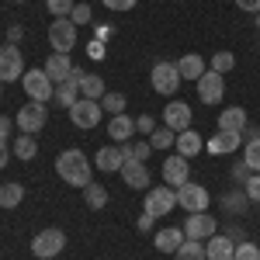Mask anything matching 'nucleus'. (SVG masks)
<instances>
[{
	"label": "nucleus",
	"instance_id": "1",
	"mask_svg": "<svg viewBox=\"0 0 260 260\" xmlns=\"http://www.w3.org/2000/svg\"><path fill=\"white\" fill-rule=\"evenodd\" d=\"M56 174H59L70 187H87L90 184V160L83 156V149H62L59 156H56Z\"/></svg>",
	"mask_w": 260,
	"mask_h": 260
},
{
	"label": "nucleus",
	"instance_id": "2",
	"mask_svg": "<svg viewBox=\"0 0 260 260\" xmlns=\"http://www.w3.org/2000/svg\"><path fill=\"white\" fill-rule=\"evenodd\" d=\"M180 70H177V62H156L153 70H149V83H153V90L156 94H163V98H174L180 90Z\"/></svg>",
	"mask_w": 260,
	"mask_h": 260
},
{
	"label": "nucleus",
	"instance_id": "3",
	"mask_svg": "<svg viewBox=\"0 0 260 260\" xmlns=\"http://www.w3.org/2000/svg\"><path fill=\"white\" fill-rule=\"evenodd\" d=\"M21 87H24V94L28 101H42V104H49L52 94H56V83L49 80V73L45 70H24V77H21Z\"/></svg>",
	"mask_w": 260,
	"mask_h": 260
},
{
	"label": "nucleus",
	"instance_id": "4",
	"mask_svg": "<svg viewBox=\"0 0 260 260\" xmlns=\"http://www.w3.org/2000/svg\"><path fill=\"white\" fill-rule=\"evenodd\" d=\"M62 250H66V233L56 229V225H52V229H42L39 236L31 240V253L39 260H56Z\"/></svg>",
	"mask_w": 260,
	"mask_h": 260
},
{
	"label": "nucleus",
	"instance_id": "5",
	"mask_svg": "<svg viewBox=\"0 0 260 260\" xmlns=\"http://www.w3.org/2000/svg\"><path fill=\"white\" fill-rule=\"evenodd\" d=\"M208 187L205 184H194V180H187V184H180L177 187V205L187 212V215H198V212H208Z\"/></svg>",
	"mask_w": 260,
	"mask_h": 260
},
{
	"label": "nucleus",
	"instance_id": "6",
	"mask_svg": "<svg viewBox=\"0 0 260 260\" xmlns=\"http://www.w3.org/2000/svg\"><path fill=\"white\" fill-rule=\"evenodd\" d=\"M45 121H49V104H42V101H28V104L18 111L14 125H18L21 132H28V136H39L42 128H45Z\"/></svg>",
	"mask_w": 260,
	"mask_h": 260
},
{
	"label": "nucleus",
	"instance_id": "7",
	"mask_svg": "<svg viewBox=\"0 0 260 260\" xmlns=\"http://www.w3.org/2000/svg\"><path fill=\"white\" fill-rule=\"evenodd\" d=\"M101 115H104L101 101H90V98H80L73 108H70V121H73L77 128H83V132L98 128V125H101Z\"/></svg>",
	"mask_w": 260,
	"mask_h": 260
},
{
	"label": "nucleus",
	"instance_id": "8",
	"mask_svg": "<svg viewBox=\"0 0 260 260\" xmlns=\"http://www.w3.org/2000/svg\"><path fill=\"white\" fill-rule=\"evenodd\" d=\"M174 205H177V191L163 184V187H149V191H146L142 212H149L153 219H160V215H170V212H174Z\"/></svg>",
	"mask_w": 260,
	"mask_h": 260
},
{
	"label": "nucleus",
	"instance_id": "9",
	"mask_svg": "<svg viewBox=\"0 0 260 260\" xmlns=\"http://www.w3.org/2000/svg\"><path fill=\"white\" fill-rule=\"evenodd\" d=\"M49 45H52V52H66L70 56V49L77 45V24L70 18H56L49 24Z\"/></svg>",
	"mask_w": 260,
	"mask_h": 260
},
{
	"label": "nucleus",
	"instance_id": "10",
	"mask_svg": "<svg viewBox=\"0 0 260 260\" xmlns=\"http://www.w3.org/2000/svg\"><path fill=\"white\" fill-rule=\"evenodd\" d=\"M194 87H198V98L205 101V104H219V101L225 98V77L215 73V70H205L198 80H194Z\"/></svg>",
	"mask_w": 260,
	"mask_h": 260
},
{
	"label": "nucleus",
	"instance_id": "11",
	"mask_svg": "<svg viewBox=\"0 0 260 260\" xmlns=\"http://www.w3.org/2000/svg\"><path fill=\"white\" fill-rule=\"evenodd\" d=\"M24 77V56H21L18 45H4L0 49V80L4 83H14Z\"/></svg>",
	"mask_w": 260,
	"mask_h": 260
},
{
	"label": "nucleus",
	"instance_id": "12",
	"mask_svg": "<svg viewBox=\"0 0 260 260\" xmlns=\"http://www.w3.org/2000/svg\"><path fill=\"white\" fill-rule=\"evenodd\" d=\"M219 233V222H215V215H208V212H198V215H187V222H184V236L187 240H212Z\"/></svg>",
	"mask_w": 260,
	"mask_h": 260
},
{
	"label": "nucleus",
	"instance_id": "13",
	"mask_svg": "<svg viewBox=\"0 0 260 260\" xmlns=\"http://www.w3.org/2000/svg\"><path fill=\"white\" fill-rule=\"evenodd\" d=\"M187 180H191V160H187V156H167V160H163V184H167V187H174V191H177L180 184H187Z\"/></svg>",
	"mask_w": 260,
	"mask_h": 260
},
{
	"label": "nucleus",
	"instance_id": "14",
	"mask_svg": "<svg viewBox=\"0 0 260 260\" xmlns=\"http://www.w3.org/2000/svg\"><path fill=\"white\" fill-rule=\"evenodd\" d=\"M80 80H83V70H77V66H73V73H70L62 83H56V94H52V101H56L59 108H66V111H70V108L80 101Z\"/></svg>",
	"mask_w": 260,
	"mask_h": 260
},
{
	"label": "nucleus",
	"instance_id": "15",
	"mask_svg": "<svg viewBox=\"0 0 260 260\" xmlns=\"http://www.w3.org/2000/svg\"><path fill=\"white\" fill-rule=\"evenodd\" d=\"M191 118H194V111H191V104H184V101H170L167 108H163V125L167 128H174V132H184V128H191Z\"/></svg>",
	"mask_w": 260,
	"mask_h": 260
},
{
	"label": "nucleus",
	"instance_id": "16",
	"mask_svg": "<svg viewBox=\"0 0 260 260\" xmlns=\"http://www.w3.org/2000/svg\"><path fill=\"white\" fill-rule=\"evenodd\" d=\"M240 142H243V132H215L212 139L205 142V149L212 156H233L240 149Z\"/></svg>",
	"mask_w": 260,
	"mask_h": 260
},
{
	"label": "nucleus",
	"instance_id": "17",
	"mask_svg": "<svg viewBox=\"0 0 260 260\" xmlns=\"http://www.w3.org/2000/svg\"><path fill=\"white\" fill-rule=\"evenodd\" d=\"M121 180L128 184V187H136V191H149L153 187V177H149V167L146 163H125L121 167Z\"/></svg>",
	"mask_w": 260,
	"mask_h": 260
},
{
	"label": "nucleus",
	"instance_id": "18",
	"mask_svg": "<svg viewBox=\"0 0 260 260\" xmlns=\"http://www.w3.org/2000/svg\"><path fill=\"white\" fill-rule=\"evenodd\" d=\"M233 253H236V243H233V236H222V233H215L212 240H205V260H233Z\"/></svg>",
	"mask_w": 260,
	"mask_h": 260
},
{
	"label": "nucleus",
	"instance_id": "19",
	"mask_svg": "<svg viewBox=\"0 0 260 260\" xmlns=\"http://www.w3.org/2000/svg\"><path fill=\"white\" fill-rule=\"evenodd\" d=\"M184 240H187V236H184V229H177V225H167V229H160V233L153 236V246H156L160 253H177Z\"/></svg>",
	"mask_w": 260,
	"mask_h": 260
},
{
	"label": "nucleus",
	"instance_id": "20",
	"mask_svg": "<svg viewBox=\"0 0 260 260\" xmlns=\"http://www.w3.org/2000/svg\"><path fill=\"white\" fill-rule=\"evenodd\" d=\"M45 73H49V80L52 83H62L70 73H73V62H70V56L66 52H52L49 59H45V66H42Z\"/></svg>",
	"mask_w": 260,
	"mask_h": 260
},
{
	"label": "nucleus",
	"instance_id": "21",
	"mask_svg": "<svg viewBox=\"0 0 260 260\" xmlns=\"http://www.w3.org/2000/svg\"><path fill=\"white\" fill-rule=\"evenodd\" d=\"M108 136L115 139V146H118V142H132V136H136V118H128V115H111Z\"/></svg>",
	"mask_w": 260,
	"mask_h": 260
},
{
	"label": "nucleus",
	"instance_id": "22",
	"mask_svg": "<svg viewBox=\"0 0 260 260\" xmlns=\"http://www.w3.org/2000/svg\"><path fill=\"white\" fill-rule=\"evenodd\" d=\"M177 153L180 156H187V160H194L201 149H205V139H201V132H194V128H184V132H177Z\"/></svg>",
	"mask_w": 260,
	"mask_h": 260
},
{
	"label": "nucleus",
	"instance_id": "23",
	"mask_svg": "<svg viewBox=\"0 0 260 260\" xmlns=\"http://www.w3.org/2000/svg\"><path fill=\"white\" fill-rule=\"evenodd\" d=\"M94 167H98V170H104V174H118L121 167H125V160H121V149H118V146H104V149H98Z\"/></svg>",
	"mask_w": 260,
	"mask_h": 260
},
{
	"label": "nucleus",
	"instance_id": "24",
	"mask_svg": "<svg viewBox=\"0 0 260 260\" xmlns=\"http://www.w3.org/2000/svg\"><path fill=\"white\" fill-rule=\"evenodd\" d=\"M246 121H250V118H246L243 108H225V111L219 115V132H243Z\"/></svg>",
	"mask_w": 260,
	"mask_h": 260
},
{
	"label": "nucleus",
	"instance_id": "25",
	"mask_svg": "<svg viewBox=\"0 0 260 260\" xmlns=\"http://www.w3.org/2000/svg\"><path fill=\"white\" fill-rule=\"evenodd\" d=\"M11 153H14V160H35L39 156V142H35V136L21 132L14 139V146H11Z\"/></svg>",
	"mask_w": 260,
	"mask_h": 260
},
{
	"label": "nucleus",
	"instance_id": "26",
	"mask_svg": "<svg viewBox=\"0 0 260 260\" xmlns=\"http://www.w3.org/2000/svg\"><path fill=\"white\" fill-rule=\"evenodd\" d=\"M21 201H24V187H21L18 180L0 184V208H18Z\"/></svg>",
	"mask_w": 260,
	"mask_h": 260
},
{
	"label": "nucleus",
	"instance_id": "27",
	"mask_svg": "<svg viewBox=\"0 0 260 260\" xmlns=\"http://www.w3.org/2000/svg\"><path fill=\"white\" fill-rule=\"evenodd\" d=\"M104 94H108V87H104V77H94V73H83V80H80V98L101 101Z\"/></svg>",
	"mask_w": 260,
	"mask_h": 260
},
{
	"label": "nucleus",
	"instance_id": "28",
	"mask_svg": "<svg viewBox=\"0 0 260 260\" xmlns=\"http://www.w3.org/2000/svg\"><path fill=\"white\" fill-rule=\"evenodd\" d=\"M177 70L184 80H198L201 73H205V59L201 56H194V52H187L184 59H177Z\"/></svg>",
	"mask_w": 260,
	"mask_h": 260
},
{
	"label": "nucleus",
	"instance_id": "29",
	"mask_svg": "<svg viewBox=\"0 0 260 260\" xmlns=\"http://www.w3.org/2000/svg\"><path fill=\"white\" fill-rule=\"evenodd\" d=\"M83 201H87V208H94V212H98V208H104V205H108V187L90 180V184L83 187Z\"/></svg>",
	"mask_w": 260,
	"mask_h": 260
},
{
	"label": "nucleus",
	"instance_id": "30",
	"mask_svg": "<svg viewBox=\"0 0 260 260\" xmlns=\"http://www.w3.org/2000/svg\"><path fill=\"white\" fill-rule=\"evenodd\" d=\"M174 257L177 260H205V243L201 240H184Z\"/></svg>",
	"mask_w": 260,
	"mask_h": 260
},
{
	"label": "nucleus",
	"instance_id": "31",
	"mask_svg": "<svg viewBox=\"0 0 260 260\" xmlns=\"http://www.w3.org/2000/svg\"><path fill=\"white\" fill-rule=\"evenodd\" d=\"M125 94H115V90H108L104 98H101V108L108 111V115H125Z\"/></svg>",
	"mask_w": 260,
	"mask_h": 260
},
{
	"label": "nucleus",
	"instance_id": "32",
	"mask_svg": "<svg viewBox=\"0 0 260 260\" xmlns=\"http://www.w3.org/2000/svg\"><path fill=\"white\" fill-rule=\"evenodd\" d=\"M174 142H177V132H174V128H167V125L156 128V132L149 136V146H153V149H170Z\"/></svg>",
	"mask_w": 260,
	"mask_h": 260
},
{
	"label": "nucleus",
	"instance_id": "33",
	"mask_svg": "<svg viewBox=\"0 0 260 260\" xmlns=\"http://www.w3.org/2000/svg\"><path fill=\"white\" fill-rule=\"evenodd\" d=\"M243 160H246V167H250L253 174H260V136H257V139H246Z\"/></svg>",
	"mask_w": 260,
	"mask_h": 260
},
{
	"label": "nucleus",
	"instance_id": "34",
	"mask_svg": "<svg viewBox=\"0 0 260 260\" xmlns=\"http://www.w3.org/2000/svg\"><path fill=\"white\" fill-rule=\"evenodd\" d=\"M246 191H229V194H222V208L225 212H243L246 208Z\"/></svg>",
	"mask_w": 260,
	"mask_h": 260
},
{
	"label": "nucleus",
	"instance_id": "35",
	"mask_svg": "<svg viewBox=\"0 0 260 260\" xmlns=\"http://www.w3.org/2000/svg\"><path fill=\"white\" fill-rule=\"evenodd\" d=\"M233 66H236V56H233V52H215L208 70H215V73H222V77H225V73H229Z\"/></svg>",
	"mask_w": 260,
	"mask_h": 260
},
{
	"label": "nucleus",
	"instance_id": "36",
	"mask_svg": "<svg viewBox=\"0 0 260 260\" xmlns=\"http://www.w3.org/2000/svg\"><path fill=\"white\" fill-rule=\"evenodd\" d=\"M233 260H260V246L257 243H236V253H233Z\"/></svg>",
	"mask_w": 260,
	"mask_h": 260
},
{
	"label": "nucleus",
	"instance_id": "37",
	"mask_svg": "<svg viewBox=\"0 0 260 260\" xmlns=\"http://www.w3.org/2000/svg\"><path fill=\"white\" fill-rule=\"evenodd\" d=\"M73 7H77L73 0H49V14H52V18H70Z\"/></svg>",
	"mask_w": 260,
	"mask_h": 260
},
{
	"label": "nucleus",
	"instance_id": "38",
	"mask_svg": "<svg viewBox=\"0 0 260 260\" xmlns=\"http://www.w3.org/2000/svg\"><path fill=\"white\" fill-rule=\"evenodd\" d=\"M70 21L80 28V24H90V4H77L73 7V14H70Z\"/></svg>",
	"mask_w": 260,
	"mask_h": 260
},
{
	"label": "nucleus",
	"instance_id": "39",
	"mask_svg": "<svg viewBox=\"0 0 260 260\" xmlns=\"http://www.w3.org/2000/svg\"><path fill=\"white\" fill-rule=\"evenodd\" d=\"M243 191H246L250 201H260V174H250V180L243 184Z\"/></svg>",
	"mask_w": 260,
	"mask_h": 260
},
{
	"label": "nucleus",
	"instance_id": "40",
	"mask_svg": "<svg viewBox=\"0 0 260 260\" xmlns=\"http://www.w3.org/2000/svg\"><path fill=\"white\" fill-rule=\"evenodd\" d=\"M136 132H142V136H153V132H156V121H153V115H139V118H136Z\"/></svg>",
	"mask_w": 260,
	"mask_h": 260
},
{
	"label": "nucleus",
	"instance_id": "41",
	"mask_svg": "<svg viewBox=\"0 0 260 260\" xmlns=\"http://www.w3.org/2000/svg\"><path fill=\"white\" fill-rule=\"evenodd\" d=\"M250 174H253V170L246 167V160L233 163V180H236V184H246V180H250Z\"/></svg>",
	"mask_w": 260,
	"mask_h": 260
},
{
	"label": "nucleus",
	"instance_id": "42",
	"mask_svg": "<svg viewBox=\"0 0 260 260\" xmlns=\"http://www.w3.org/2000/svg\"><path fill=\"white\" fill-rule=\"evenodd\" d=\"M132 149H136V163H146L153 146H149V139H142V142H132Z\"/></svg>",
	"mask_w": 260,
	"mask_h": 260
},
{
	"label": "nucleus",
	"instance_id": "43",
	"mask_svg": "<svg viewBox=\"0 0 260 260\" xmlns=\"http://www.w3.org/2000/svg\"><path fill=\"white\" fill-rule=\"evenodd\" d=\"M108 11H132L136 7V0H101Z\"/></svg>",
	"mask_w": 260,
	"mask_h": 260
},
{
	"label": "nucleus",
	"instance_id": "44",
	"mask_svg": "<svg viewBox=\"0 0 260 260\" xmlns=\"http://www.w3.org/2000/svg\"><path fill=\"white\" fill-rule=\"evenodd\" d=\"M21 39H24V28H21V24H11V28H7V45H18Z\"/></svg>",
	"mask_w": 260,
	"mask_h": 260
},
{
	"label": "nucleus",
	"instance_id": "45",
	"mask_svg": "<svg viewBox=\"0 0 260 260\" xmlns=\"http://www.w3.org/2000/svg\"><path fill=\"white\" fill-rule=\"evenodd\" d=\"M153 222H156V219H153L149 212H142L139 219H136V229H139V233H149V229H153Z\"/></svg>",
	"mask_w": 260,
	"mask_h": 260
},
{
	"label": "nucleus",
	"instance_id": "46",
	"mask_svg": "<svg viewBox=\"0 0 260 260\" xmlns=\"http://www.w3.org/2000/svg\"><path fill=\"white\" fill-rule=\"evenodd\" d=\"M240 11H250V14H260V0H236Z\"/></svg>",
	"mask_w": 260,
	"mask_h": 260
},
{
	"label": "nucleus",
	"instance_id": "47",
	"mask_svg": "<svg viewBox=\"0 0 260 260\" xmlns=\"http://www.w3.org/2000/svg\"><path fill=\"white\" fill-rule=\"evenodd\" d=\"M7 163H11V146H7V142L0 139V170H4Z\"/></svg>",
	"mask_w": 260,
	"mask_h": 260
},
{
	"label": "nucleus",
	"instance_id": "48",
	"mask_svg": "<svg viewBox=\"0 0 260 260\" xmlns=\"http://www.w3.org/2000/svg\"><path fill=\"white\" fill-rule=\"evenodd\" d=\"M7 136H11V118H7V115H0V139L7 142Z\"/></svg>",
	"mask_w": 260,
	"mask_h": 260
},
{
	"label": "nucleus",
	"instance_id": "49",
	"mask_svg": "<svg viewBox=\"0 0 260 260\" xmlns=\"http://www.w3.org/2000/svg\"><path fill=\"white\" fill-rule=\"evenodd\" d=\"M87 52H90L94 59H101V56H104V45H101V42H90V45H87Z\"/></svg>",
	"mask_w": 260,
	"mask_h": 260
},
{
	"label": "nucleus",
	"instance_id": "50",
	"mask_svg": "<svg viewBox=\"0 0 260 260\" xmlns=\"http://www.w3.org/2000/svg\"><path fill=\"white\" fill-rule=\"evenodd\" d=\"M257 28H260V14H257Z\"/></svg>",
	"mask_w": 260,
	"mask_h": 260
},
{
	"label": "nucleus",
	"instance_id": "51",
	"mask_svg": "<svg viewBox=\"0 0 260 260\" xmlns=\"http://www.w3.org/2000/svg\"><path fill=\"white\" fill-rule=\"evenodd\" d=\"M14 4H24V0H14Z\"/></svg>",
	"mask_w": 260,
	"mask_h": 260
},
{
	"label": "nucleus",
	"instance_id": "52",
	"mask_svg": "<svg viewBox=\"0 0 260 260\" xmlns=\"http://www.w3.org/2000/svg\"><path fill=\"white\" fill-rule=\"evenodd\" d=\"M0 90H4V80H0Z\"/></svg>",
	"mask_w": 260,
	"mask_h": 260
}]
</instances>
